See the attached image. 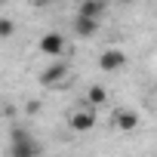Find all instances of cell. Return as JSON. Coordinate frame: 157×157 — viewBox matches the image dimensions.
<instances>
[{"instance_id":"cell-9","label":"cell","mask_w":157,"mask_h":157,"mask_svg":"<svg viewBox=\"0 0 157 157\" xmlns=\"http://www.w3.org/2000/svg\"><path fill=\"white\" fill-rule=\"evenodd\" d=\"M105 99H108V90H105V86H99V83H96V86H90V90H86V102H90L93 108H96V105H102Z\"/></svg>"},{"instance_id":"cell-12","label":"cell","mask_w":157,"mask_h":157,"mask_svg":"<svg viewBox=\"0 0 157 157\" xmlns=\"http://www.w3.org/2000/svg\"><path fill=\"white\" fill-rule=\"evenodd\" d=\"M3 3H6V0H0V6H3Z\"/></svg>"},{"instance_id":"cell-6","label":"cell","mask_w":157,"mask_h":157,"mask_svg":"<svg viewBox=\"0 0 157 157\" xmlns=\"http://www.w3.org/2000/svg\"><path fill=\"white\" fill-rule=\"evenodd\" d=\"M37 46H40V52H43V56H62V52H65V37H62L59 31H49V34H43V37H40V43H37Z\"/></svg>"},{"instance_id":"cell-10","label":"cell","mask_w":157,"mask_h":157,"mask_svg":"<svg viewBox=\"0 0 157 157\" xmlns=\"http://www.w3.org/2000/svg\"><path fill=\"white\" fill-rule=\"evenodd\" d=\"M16 34V25L10 19H0V37H13Z\"/></svg>"},{"instance_id":"cell-11","label":"cell","mask_w":157,"mask_h":157,"mask_svg":"<svg viewBox=\"0 0 157 157\" xmlns=\"http://www.w3.org/2000/svg\"><path fill=\"white\" fill-rule=\"evenodd\" d=\"M34 3H46V0H34Z\"/></svg>"},{"instance_id":"cell-5","label":"cell","mask_w":157,"mask_h":157,"mask_svg":"<svg viewBox=\"0 0 157 157\" xmlns=\"http://www.w3.org/2000/svg\"><path fill=\"white\" fill-rule=\"evenodd\" d=\"M65 77H68V62H62V59H59V62H52L49 68H43V71H40V83H43V86H56V83H62V80H65Z\"/></svg>"},{"instance_id":"cell-1","label":"cell","mask_w":157,"mask_h":157,"mask_svg":"<svg viewBox=\"0 0 157 157\" xmlns=\"http://www.w3.org/2000/svg\"><path fill=\"white\" fill-rule=\"evenodd\" d=\"M10 154H13V157H37L40 148H37V142H34V136H31L28 129L16 126V129L10 132Z\"/></svg>"},{"instance_id":"cell-3","label":"cell","mask_w":157,"mask_h":157,"mask_svg":"<svg viewBox=\"0 0 157 157\" xmlns=\"http://www.w3.org/2000/svg\"><path fill=\"white\" fill-rule=\"evenodd\" d=\"M142 126V117L132 111V108H117L114 111V129H120V132H136Z\"/></svg>"},{"instance_id":"cell-7","label":"cell","mask_w":157,"mask_h":157,"mask_svg":"<svg viewBox=\"0 0 157 157\" xmlns=\"http://www.w3.org/2000/svg\"><path fill=\"white\" fill-rule=\"evenodd\" d=\"M74 34H77V37H96V34H99V19L77 16V19H74Z\"/></svg>"},{"instance_id":"cell-4","label":"cell","mask_w":157,"mask_h":157,"mask_svg":"<svg viewBox=\"0 0 157 157\" xmlns=\"http://www.w3.org/2000/svg\"><path fill=\"white\" fill-rule=\"evenodd\" d=\"M68 126H71L74 132H90V129L96 126V108H83V111H74V114L68 117Z\"/></svg>"},{"instance_id":"cell-2","label":"cell","mask_w":157,"mask_h":157,"mask_svg":"<svg viewBox=\"0 0 157 157\" xmlns=\"http://www.w3.org/2000/svg\"><path fill=\"white\" fill-rule=\"evenodd\" d=\"M99 68H102L105 74H114V71H123V68H126V52H123V49H117V46L105 49V52L99 56Z\"/></svg>"},{"instance_id":"cell-8","label":"cell","mask_w":157,"mask_h":157,"mask_svg":"<svg viewBox=\"0 0 157 157\" xmlns=\"http://www.w3.org/2000/svg\"><path fill=\"white\" fill-rule=\"evenodd\" d=\"M105 13V0H80L77 6V16H86V19H102Z\"/></svg>"}]
</instances>
